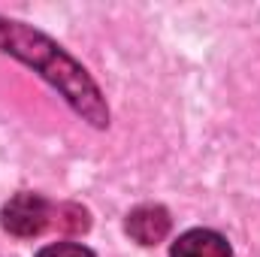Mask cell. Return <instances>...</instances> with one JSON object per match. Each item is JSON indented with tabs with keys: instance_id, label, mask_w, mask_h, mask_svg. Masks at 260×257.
Instances as JSON below:
<instances>
[{
	"instance_id": "cell-1",
	"label": "cell",
	"mask_w": 260,
	"mask_h": 257,
	"mask_svg": "<svg viewBox=\"0 0 260 257\" xmlns=\"http://www.w3.org/2000/svg\"><path fill=\"white\" fill-rule=\"evenodd\" d=\"M0 52L18 58L21 64L34 67L49 85H55L61 91V97L88 124H94V127L109 124V106H106L103 91L97 88V82L88 76L85 67L76 64L46 34H40V30H34L21 21L0 18Z\"/></svg>"
},
{
	"instance_id": "cell-2",
	"label": "cell",
	"mask_w": 260,
	"mask_h": 257,
	"mask_svg": "<svg viewBox=\"0 0 260 257\" xmlns=\"http://www.w3.org/2000/svg\"><path fill=\"white\" fill-rule=\"evenodd\" d=\"M0 224L6 233L18 236V239H30V236H40L49 224H52V203L40 194L21 191L15 194L3 212H0Z\"/></svg>"
},
{
	"instance_id": "cell-3",
	"label": "cell",
	"mask_w": 260,
	"mask_h": 257,
	"mask_svg": "<svg viewBox=\"0 0 260 257\" xmlns=\"http://www.w3.org/2000/svg\"><path fill=\"white\" fill-rule=\"evenodd\" d=\"M127 233L133 242L139 245H157L167 239L170 227H173V218L164 206H136L127 215Z\"/></svg>"
},
{
	"instance_id": "cell-4",
	"label": "cell",
	"mask_w": 260,
	"mask_h": 257,
	"mask_svg": "<svg viewBox=\"0 0 260 257\" xmlns=\"http://www.w3.org/2000/svg\"><path fill=\"white\" fill-rule=\"evenodd\" d=\"M170 257H233L227 239L215 230H188L182 233L173 248H170Z\"/></svg>"
},
{
	"instance_id": "cell-5",
	"label": "cell",
	"mask_w": 260,
	"mask_h": 257,
	"mask_svg": "<svg viewBox=\"0 0 260 257\" xmlns=\"http://www.w3.org/2000/svg\"><path fill=\"white\" fill-rule=\"evenodd\" d=\"M52 224L61 230V233H70V236H79L91 227V218L82 206L76 203H61V206H52Z\"/></svg>"
},
{
	"instance_id": "cell-6",
	"label": "cell",
	"mask_w": 260,
	"mask_h": 257,
	"mask_svg": "<svg viewBox=\"0 0 260 257\" xmlns=\"http://www.w3.org/2000/svg\"><path fill=\"white\" fill-rule=\"evenodd\" d=\"M37 257H97L91 248L79 245V242H55V245H46Z\"/></svg>"
}]
</instances>
